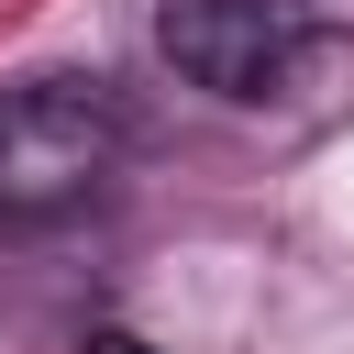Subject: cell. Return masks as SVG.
<instances>
[{"mask_svg":"<svg viewBox=\"0 0 354 354\" xmlns=\"http://www.w3.org/2000/svg\"><path fill=\"white\" fill-rule=\"evenodd\" d=\"M133 155V122L100 77H22L0 88V221H55L111 188Z\"/></svg>","mask_w":354,"mask_h":354,"instance_id":"1","label":"cell"},{"mask_svg":"<svg viewBox=\"0 0 354 354\" xmlns=\"http://www.w3.org/2000/svg\"><path fill=\"white\" fill-rule=\"evenodd\" d=\"M155 44L188 88L210 100H266L299 44H310V0H166L155 11Z\"/></svg>","mask_w":354,"mask_h":354,"instance_id":"2","label":"cell"},{"mask_svg":"<svg viewBox=\"0 0 354 354\" xmlns=\"http://www.w3.org/2000/svg\"><path fill=\"white\" fill-rule=\"evenodd\" d=\"M88 354H144V343L133 332H88Z\"/></svg>","mask_w":354,"mask_h":354,"instance_id":"3","label":"cell"}]
</instances>
